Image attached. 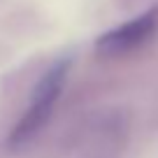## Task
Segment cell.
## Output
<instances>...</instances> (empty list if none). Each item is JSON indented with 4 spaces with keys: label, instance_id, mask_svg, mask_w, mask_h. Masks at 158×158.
<instances>
[{
    "label": "cell",
    "instance_id": "1",
    "mask_svg": "<svg viewBox=\"0 0 158 158\" xmlns=\"http://www.w3.org/2000/svg\"><path fill=\"white\" fill-rule=\"evenodd\" d=\"M68 68H70V60L63 58L58 63H54L40 77V81L35 84L33 93H30V100L26 105L23 116L16 121V126L10 133L7 142H10L12 149H21L23 144H28L47 126V121H49L60 93H63L65 79H68Z\"/></svg>",
    "mask_w": 158,
    "mask_h": 158
},
{
    "label": "cell",
    "instance_id": "2",
    "mask_svg": "<svg viewBox=\"0 0 158 158\" xmlns=\"http://www.w3.org/2000/svg\"><path fill=\"white\" fill-rule=\"evenodd\" d=\"M156 28H158V10L153 7V10H147L135 19L102 33L95 42V49H98L100 56H107V58L130 54L137 47H142L156 33Z\"/></svg>",
    "mask_w": 158,
    "mask_h": 158
}]
</instances>
